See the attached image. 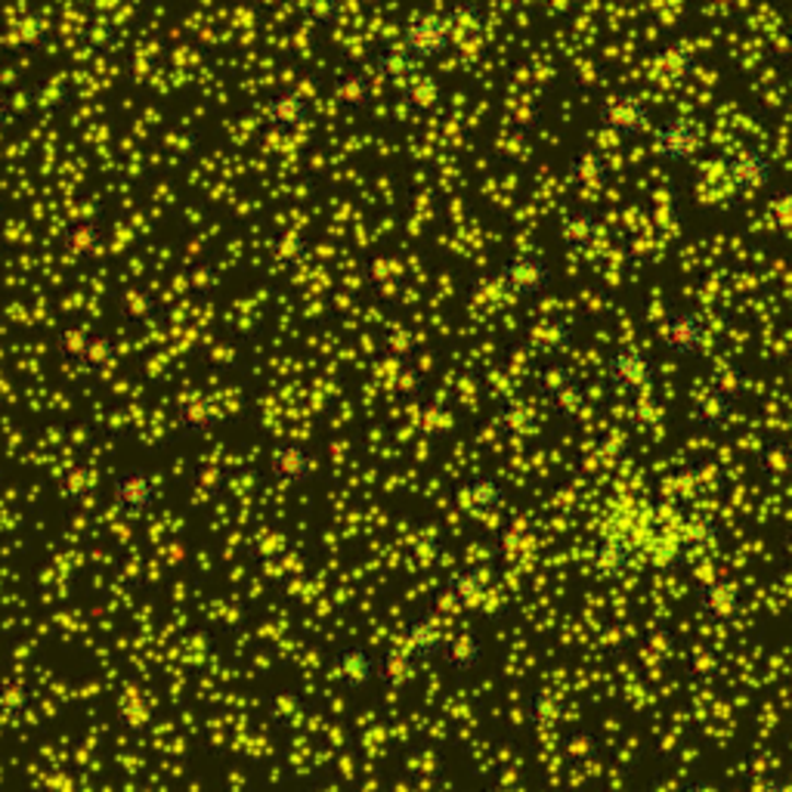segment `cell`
Listing matches in <instances>:
<instances>
[{"label":"cell","mask_w":792,"mask_h":792,"mask_svg":"<svg viewBox=\"0 0 792 792\" xmlns=\"http://www.w3.org/2000/svg\"><path fill=\"white\" fill-rule=\"evenodd\" d=\"M415 66H418V59H412V56L406 54V50H403V44H399V47L391 44V47H384V50L375 56V72H378L381 78H391V81L406 78V74L412 72Z\"/></svg>","instance_id":"603a6c76"},{"label":"cell","mask_w":792,"mask_h":792,"mask_svg":"<svg viewBox=\"0 0 792 792\" xmlns=\"http://www.w3.org/2000/svg\"><path fill=\"white\" fill-rule=\"evenodd\" d=\"M0 91H3V69H0Z\"/></svg>","instance_id":"d6a6232c"},{"label":"cell","mask_w":792,"mask_h":792,"mask_svg":"<svg viewBox=\"0 0 792 792\" xmlns=\"http://www.w3.org/2000/svg\"><path fill=\"white\" fill-rule=\"evenodd\" d=\"M597 121L622 140H641L653 125L648 103L638 93H613L597 108Z\"/></svg>","instance_id":"7a4b0ae2"},{"label":"cell","mask_w":792,"mask_h":792,"mask_svg":"<svg viewBox=\"0 0 792 792\" xmlns=\"http://www.w3.org/2000/svg\"><path fill=\"white\" fill-rule=\"evenodd\" d=\"M267 115H270V125L276 130H298L310 121L313 106H310L304 93L286 88V91L272 93V100L267 103Z\"/></svg>","instance_id":"5bb4252c"},{"label":"cell","mask_w":792,"mask_h":792,"mask_svg":"<svg viewBox=\"0 0 792 792\" xmlns=\"http://www.w3.org/2000/svg\"><path fill=\"white\" fill-rule=\"evenodd\" d=\"M396 384H399V391H403V394L412 396L415 391H418V387L424 384V381H418V378H415V375H412V369H406V372L399 375V381H396Z\"/></svg>","instance_id":"4dcf8cb0"},{"label":"cell","mask_w":792,"mask_h":792,"mask_svg":"<svg viewBox=\"0 0 792 792\" xmlns=\"http://www.w3.org/2000/svg\"><path fill=\"white\" fill-rule=\"evenodd\" d=\"M638 555V545L622 536V533H607L601 545L594 548V573L604 579H619L626 570H631Z\"/></svg>","instance_id":"8fae6325"},{"label":"cell","mask_w":792,"mask_h":792,"mask_svg":"<svg viewBox=\"0 0 792 792\" xmlns=\"http://www.w3.org/2000/svg\"><path fill=\"white\" fill-rule=\"evenodd\" d=\"M663 341L675 357H694L706 343V323L694 310H668L663 319Z\"/></svg>","instance_id":"52a82bcc"},{"label":"cell","mask_w":792,"mask_h":792,"mask_svg":"<svg viewBox=\"0 0 792 792\" xmlns=\"http://www.w3.org/2000/svg\"><path fill=\"white\" fill-rule=\"evenodd\" d=\"M10 121V103L3 100V93H0V127Z\"/></svg>","instance_id":"1f68e13d"},{"label":"cell","mask_w":792,"mask_h":792,"mask_svg":"<svg viewBox=\"0 0 792 792\" xmlns=\"http://www.w3.org/2000/svg\"><path fill=\"white\" fill-rule=\"evenodd\" d=\"M270 468L276 480H282L289 487H306L316 477V458H313V452L298 443H282L270 455Z\"/></svg>","instance_id":"30bf717a"},{"label":"cell","mask_w":792,"mask_h":792,"mask_svg":"<svg viewBox=\"0 0 792 792\" xmlns=\"http://www.w3.org/2000/svg\"><path fill=\"white\" fill-rule=\"evenodd\" d=\"M487 585H489L487 567H474V570H458V573H452L450 582H446V594H450L455 604H462V607H470V604H477V601L484 597Z\"/></svg>","instance_id":"ac0fdd59"},{"label":"cell","mask_w":792,"mask_h":792,"mask_svg":"<svg viewBox=\"0 0 792 792\" xmlns=\"http://www.w3.org/2000/svg\"><path fill=\"white\" fill-rule=\"evenodd\" d=\"M0 338H3V323H0Z\"/></svg>","instance_id":"836d02e7"},{"label":"cell","mask_w":792,"mask_h":792,"mask_svg":"<svg viewBox=\"0 0 792 792\" xmlns=\"http://www.w3.org/2000/svg\"><path fill=\"white\" fill-rule=\"evenodd\" d=\"M697 607H700L706 616H712V619H734L739 613V592L734 582H727V579H712V582H706L700 585V592H697Z\"/></svg>","instance_id":"9a60e30c"},{"label":"cell","mask_w":792,"mask_h":792,"mask_svg":"<svg viewBox=\"0 0 792 792\" xmlns=\"http://www.w3.org/2000/svg\"><path fill=\"white\" fill-rule=\"evenodd\" d=\"M560 242L573 252H589L597 238V214L589 211V208H579V211H570V214L560 220L558 226Z\"/></svg>","instance_id":"2e32d148"},{"label":"cell","mask_w":792,"mask_h":792,"mask_svg":"<svg viewBox=\"0 0 792 792\" xmlns=\"http://www.w3.org/2000/svg\"><path fill=\"white\" fill-rule=\"evenodd\" d=\"M403 50L418 59V62H428L436 59L450 50L452 44V25L450 19L440 16V13H415L406 28H403Z\"/></svg>","instance_id":"6da1fadb"},{"label":"cell","mask_w":792,"mask_h":792,"mask_svg":"<svg viewBox=\"0 0 792 792\" xmlns=\"http://www.w3.org/2000/svg\"><path fill=\"white\" fill-rule=\"evenodd\" d=\"M458 502H462V508L470 511V514H492V511H502L504 508V502H508V489H504L496 477L477 474V477H470L468 484L462 487Z\"/></svg>","instance_id":"4fadbf2b"},{"label":"cell","mask_w":792,"mask_h":792,"mask_svg":"<svg viewBox=\"0 0 792 792\" xmlns=\"http://www.w3.org/2000/svg\"><path fill=\"white\" fill-rule=\"evenodd\" d=\"M331 91H335V100L341 106L365 108L372 103V78H369V72H347L331 84Z\"/></svg>","instance_id":"ffe728a7"},{"label":"cell","mask_w":792,"mask_h":792,"mask_svg":"<svg viewBox=\"0 0 792 792\" xmlns=\"http://www.w3.org/2000/svg\"><path fill=\"white\" fill-rule=\"evenodd\" d=\"M607 375H610L613 387H619L626 394H641L656 378V365L648 353H641L634 347H622L607 357Z\"/></svg>","instance_id":"5b68a950"},{"label":"cell","mask_w":792,"mask_h":792,"mask_svg":"<svg viewBox=\"0 0 792 792\" xmlns=\"http://www.w3.org/2000/svg\"><path fill=\"white\" fill-rule=\"evenodd\" d=\"M582 394H585V391H582V381L576 378L570 387H563V391L551 399V406H555L560 415L576 412V406L582 403Z\"/></svg>","instance_id":"f1b7e54d"},{"label":"cell","mask_w":792,"mask_h":792,"mask_svg":"<svg viewBox=\"0 0 792 792\" xmlns=\"http://www.w3.org/2000/svg\"><path fill=\"white\" fill-rule=\"evenodd\" d=\"M335 668L341 672V678L350 687H365L375 678V663H372V656L365 653V648L341 650L338 660H335Z\"/></svg>","instance_id":"d6986e66"},{"label":"cell","mask_w":792,"mask_h":792,"mask_svg":"<svg viewBox=\"0 0 792 792\" xmlns=\"http://www.w3.org/2000/svg\"><path fill=\"white\" fill-rule=\"evenodd\" d=\"M536 338H539L548 350H563L567 343H570V328L558 319H545L539 325V331H536Z\"/></svg>","instance_id":"83f0119b"},{"label":"cell","mask_w":792,"mask_h":792,"mask_svg":"<svg viewBox=\"0 0 792 792\" xmlns=\"http://www.w3.org/2000/svg\"><path fill=\"white\" fill-rule=\"evenodd\" d=\"M570 174L576 177L579 186H585V189H604L607 186V180H610V174H607V164H604V159L597 155V152H592V149H582L579 152L576 159H573V164H570Z\"/></svg>","instance_id":"44dd1931"},{"label":"cell","mask_w":792,"mask_h":792,"mask_svg":"<svg viewBox=\"0 0 792 792\" xmlns=\"http://www.w3.org/2000/svg\"><path fill=\"white\" fill-rule=\"evenodd\" d=\"M409 672H412V663H409L403 653H396V650H387L378 663H375V678H378L381 685H387V687L399 685V682H403Z\"/></svg>","instance_id":"4316f807"},{"label":"cell","mask_w":792,"mask_h":792,"mask_svg":"<svg viewBox=\"0 0 792 792\" xmlns=\"http://www.w3.org/2000/svg\"><path fill=\"white\" fill-rule=\"evenodd\" d=\"M774 167L768 162V155L756 149V145H743L727 159V180L734 183L737 193H756L771 183Z\"/></svg>","instance_id":"9c48e42d"},{"label":"cell","mask_w":792,"mask_h":792,"mask_svg":"<svg viewBox=\"0 0 792 792\" xmlns=\"http://www.w3.org/2000/svg\"><path fill=\"white\" fill-rule=\"evenodd\" d=\"M62 357L74 362L81 372L100 375V372H106L112 360H115V341H112L108 335H100V331H84V335H74V338L66 341Z\"/></svg>","instance_id":"ba28073f"},{"label":"cell","mask_w":792,"mask_h":792,"mask_svg":"<svg viewBox=\"0 0 792 792\" xmlns=\"http://www.w3.org/2000/svg\"><path fill=\"white\" fill-rule=\"evenodd\" d=\"M103 235H100V226L88 220V223H74L72 230L66 233V248L78 257H91L96 248H100Z\"/></svg>","instance_id":"d4e9b609"},{"label":"cell","mask_w":792,"mask_h":792,"mask_svg":"<svg viewBox=\"0 0 792 792\" xmlns=\"http://www.w3.org/2000/svg\"><path fill=\"white\" fill-rule=\"evenodd\" d=\"M702 145V130L694 118L675 115L653 130V155L668 164H687Z\"/></svg>","instance_id":"277c9868"},{"label":"cell","mask_w":792,"mask_h":792,"mask_svg":"<svg viewBox=\"0 0 792 792\" xmlns=\"http://www.w3.org/2000/svg\"><path fill=\"white\" fill-rule=\"evenodd\" d=\"M576 381V372L570 369V365H563V362H555V365H545L539 372V378H536V387H539V394L551 403L555 396L563 391V387H570Z\"/></svg>","instance_id":"cb8c5ba5"},{"label":"cell","mask_w":792,"mask_h":792,"mask_svg":"<svg viewBox=\"0 0 792 792\" xmlns=\"http://www.w3.org/2000/svg\"><path fill=\"white\" fill-rule=\"evenodd\" d=\"M719 541V526L709 521V517H702V514H694V517H687L685 526H682V545H694V548H709V545H715Z\"/></svg>","instance_id":"484cf974"},{"label":"cell","mask_w":792,"mask_h":792,"mask_svg":"<svg viewBox=\"0 0 792 792\" xmlns=\"http://www.w3.org/2000/svg\"><path fill=\"white\" fill-rule=\"evenodd\" d=\"M112 496H115V508H118L125 517H130V521L145 517V514L155 508V502H159V489L152 484V477L140 468L115 477Z\"/></svg>","instance_id":"8992f818"},{"label":"cell","mask_w":792,"mask_h":792,"mask_svg":"<svg viewBox=\"0 0 792 792\" xmlns=\"http://www.w3.org/2000/svg\"><path fill=\"white\" fill-rule=\"evenodd\" d=\"M403 641H406V648L412 650V656L418 663H433V660H440L443 644H446L443 629H440V619L431 616V613L415 616L412 622L406 626V631H403Z\"/></svg>","instance_id":"7c38bea8"},{"label":"cell","mask_w":792,"mask_h":792,"mask_svg":"<svg viewBox=\"0 0 792 792\" xmlns=\"http://www.w3.org/2000/svg\"><path fill=\"white\" fill-rule=\"evenodd\" d=\"M455 672H474V668L484 663V641L477 631H458L455 638H450L443 644L440 653Z\"/></svg>","instance_id":"e0dca14e"},{"label":"cell","mask_w":792,"mask_h":792,"mask_svg":"<svg viewBox=\"0 0 792 792\" xmlns=\"http://www.w3.org/2000/svg\"><path fill=\"white\" fill-rule=\"evenodd\" d=\"M499 286L514 298H539L555 286V270L539 254H514L499 267Z\"/></svg>","instance_id":"3957f363"},{"label":"cell","mask_w":792,"mask_h":792,"mask_svg":"<svg viewBox=\"0 0 792 792\" xmlns=\"http://www.w3.org/2000/svg\"><path fill=\"white\" fill-rule=\"evenodd\" d=\"M734 412V396H727L724 391H709L702 396L700 406H697V424L702 428H719Z\"/></svg>","instance_id":"7402d4cb"},{"label":"cell","mask_w":792,"mask_h":792,"mask_svg":"<svg viewBox=\"0 0 792 792\" xmlns=\"http://www.w3.org/2000/svg\"><path fill=\"white\" fill-rule=\"evenodd\" d=\"M666 59H668V69H672V78H685V74L690 72V56L682 54V50H672Z\"/></svg>","instance_id":"f546056e"}]
</instances>
